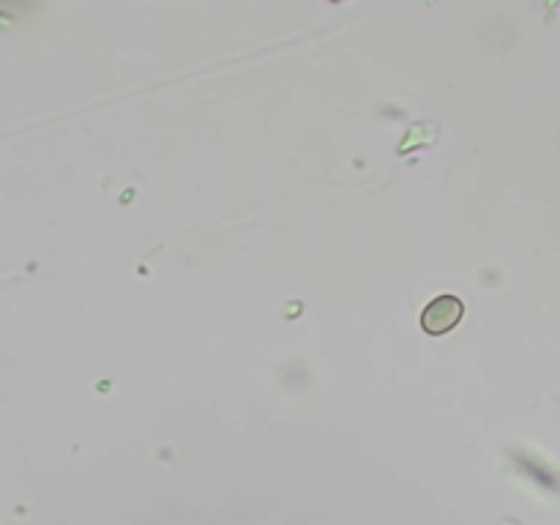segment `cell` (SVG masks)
Here are the masks:
<instances>
[{
  "label": "cell",
  "mask_w": 560,
  "mask_h": 525,
  "mask_svg": "<svg viewBox=\"0 0 560 525\" xmlns=\"http://www.w3.org/2000/svg\"><path fill=\"white\" fill-rule=\"evenodd\" d=\"M463 315V299H457V295L452 293H443L424 306V312H421V328H424L427 334H432V337H441V334H448L452 328H457Z\"/></svg>",
  "instance_id": "obj_1"
}]
</instances>
